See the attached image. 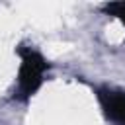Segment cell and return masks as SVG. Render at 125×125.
Here are the masks:
<instances>
[{"label":"cell","mask_w":125,"mask_h":125,"mask_svg":"<svg viewBox=\"0 0 125 125\" xmlns=\"http://www.w3.org/2000/svg\"><path fill=\"white\" fill-rule=\"evenodd\" d=\"M45 68L47 62L39 53L31 49L21 51V68H20V82H18V94L21 100H27L41 86Z\"/></svg>","instance_id":"cell-1"},{"label":"cell","mask_w":125,"mask_h":125,"mask_svg":"<svg viewBox=\"0 0 125 125\" xmlns=\"http://www.w3.org/2000/svg\"><path fill=\"white\" fill-rule=\"evenodd\" d=\"M100 102L105 115L119 125H125V92L115 90H100Z\"/></svg>","instance_id":"cell-2"},{"label":"cell","mask_w":125,"mask_h":125,"mask_svg":"<svg viewBox=\"0 0 125 125\" xmlns=\"http://www.w3.org/2000/svg\"><path fill=\"white\" fill-rule=\"evenodd\" d=\"M109 12H113L115 16H119L123 21H125V2H117V4H109L107 6Z\"/></svg>","instance_id":"cell-3"}]
</instances>
